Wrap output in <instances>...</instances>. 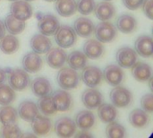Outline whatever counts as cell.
Segmentation results:
<instances>
[{"label": "cell", "mask_w": 153, "mask_h": 138, "mask_svg": "<svg viewBox=\"0 0 153 138\" xmlns=\"http://www.w3.org/2000/svg\"><path fill=\"white\" fill-rule=\"evenodd\" d=\"M30 89L33 94L39 98L52 94L50 82L45 77H36L30 83Z\"/></svg>", "instance_id": "16"}, {"label": "cell", "mask_w": 153, "mask_h": 138, "mask_svg": "<svg viewBox=\"0 0 153 138\" xmlns=\"http://www.w3.org/2000/svg\"><path fill=\"white\" fill-rule=\"evenodd\" d=\"M143 10L144 14L151 20L153 19V0H144L143 3Z\"/></svg>", "instance_id": "40"}, {"label": "cell", "mask_w": 153, "mask_h": 138, "mask_svg": "<svg viewBox=\"0 0 153 138\" xmlns=\"http://www.w3.org/2000/svg\"><path fill=\"white\" fill-rule=\"evenodd\" d=\"M55 40L60 48H69L75 44L77 34L72 27L62 25L59 26L55 32Z\"/></svg>", "instance_id": "2"}, {"label": "cell", "mask_w": 153, "mask_h": 138, "mask_svg": "<svg viewBox=\"0 0 153 138\" xmlns=\"http://www.w3.org/2000/svg\"><path fill=\"white\" fill-rule=\"evenodd\" d=\"M138 54L129 47H123L117 51V62L123 68H131L136 62Z\"/></svg>", "instance_id": "10"}, {"label": "cell", "mask_w": 153, "mask_h": 138, "mask_svg": "<svg viewBox=\"0 0 153 138\" xmlns=\"http://www.w3.org/2000/svg\"><path fill=\"white\" fill-rule=\"evenodd\" d=\"M132 75L138 82H147L152 75V67L143 62H136L132 67Z\"/></svg>", "instance_id": "25"}, {"label": "cell", "mask_w": 153, "mask_h": 138, "mask_svg": "<svg viewBox=\"0 0 153 138\" xmlns=\"http://www.w3.org/2000/svg\"><path fill=\"white\" fill-rule=\"evenodd\" d=\"M17 119L18 113L14 108L9 105H4L0 108V123L2 125L16 123Z\"/></svg>", "instance_id": "33"}, {"label": "cell", "mask_w": 153, "mask_h": 138, "mask_svg": "<svg viewBox=\"0 0 153 138\" xmlns=\"http://www.w3.org/2000/svg\"><path fill=\"white\" fill-rule=\"evenodd\" d=\"M96 40L101 43H108L114 40L117 37V28L108 21H101L94 28Z\"/></svg>", "instance_id": "6"}, {"label": "cell", "mask_w": 153, "mask_h": 138, "mask_svg": "<svg viewBox=\"0 0 153 138\" xmlns=\"http://www.w3.org/2000/svg\"><path fill=\"white\" fill-rule=\"evenodd\" d=\"M94 23L87 17H79L74 22V30L82 38H89L94 31Z\"/></svg>", "instance_id": "20"}, {"label": "cell", "mask_w": 153, "mask_h": 138, "mask_svg": "<svg viewBox=\"0 0 153 138\" xmlns=\"http://www.w3.org/2000/svg\"><path fill=\"white\" fill-rule=\"evenodd\" d=\"M87 57L85 54L79 50L72 51L67 57L66 61L69 67L74 70H82L87 65Z\"/></svg>", "instance_id": "29"}, {"label": "cell", "mask_w": 153, "mask_h": 138, "mask_svg": "<svg viewBox=\"0 0 153 138\" xmlns=\"http://www.w3.org/2000/svg\"><path fill=\"white\" fill-rule=\"evenodd\" d=\"M82 101L86 109L95 110L103 102V96L100 91L90 87L82 92Z\"/></svg>", "instance_id": "14"}, {"label": "cell", "mask_w": 153, "mask_h": 138, "mask_svg": "<svg viewBox=\"0 0 153 138\" xmlns=\"http://www.w3.org/2000/svg\"><path fill=\"white\" fill-rule=\"evenodd\" d=\"M94 13L96 17L100 21H108L116 14V8L112 3L108 1H103L95 5Z\"/></svg>", "instance_id": "23"}, {"label": "cell", "mask_w": 153, "mask_h": 138, "mask_svg": "<svg viewBox=\"0 0 153 138\" xmlns=\"http://www.w3.org/2000/svg\"><path fill=\"white\" fill-rule=\"evenodd\" d=\"M25 1H27V2H30V1H34V0H25Z\"/></svg>", "instance_id": "46"}, {"label": "cell", "mask_w": 153, "mask_h": 138, "mask_svg": "<svg viewBox=\"0 0 153 138\" xmlns=\"http://www.w3.org/2000/svg\"><path fill=\"white\" fill-rule=\"evenodd\" d=\"M98 116L103 123H110L117 117V110L113 104L101 103L98 108Z\"/></svg>", "instance_id": "27"}, {"label": "cell", "mask_w": 153, "mask_h": 138, "mask_svg": "<svg viewBox=\"0 0 153 138\" xmlns=\"http://www.w3.org/2000/svg\"><path fill=\"white\" fill-rule=\"evenodd\" d=\"M45 1H47V2H53V1H56V0H45Z\"/></svg>", "instance_id": "45"}, {"label": "cell", "mask_w": 153, "mask_h": 138, "mask_svg": "<svg viewBox=\"0 0 153 138\" xmlns=\"http://www.w3.org/2000/svg\"><path fill=\"white\" fill-rule=\"evenodd\" d=\"M80 75L76 70L71 67H63L59 70L56 75V81L59 87L63 90L68 91L78 87L80 84Z\"/></svg>", "instance_id": "1"}, {"label": "cell", "mask_w": 153, "mask_h": 138, "mask_svg": "<svg viewBox=\"0 0 153 138\" xmlns=\"http://www.w3.org/2000/svg\"><path fill=\"white\" fill-rule=\"evenodd\" d=\"M124 5L129 10H136L142 6L144 0H122Z\"/></svg>", "instance_id": "41"}, {"label": "cell", "mask_w": 153, "mask_h": 138, "mask_svg": "<svg viewBox=\"0 0 153 138\" xmlns=\"http://www.w3.org/2000/svg\"><path fill=\"white\" fill-rule=\"evenodd\" d=\"M130 124L136 128H143L150 122V116L142 109L134 110L129 115Z\"/></svg>", "instance_id": "28"}, {"label": "cell", "mask_w": 153, "mask_h": 138, "mask_svg": "<svg viewBox=\"0 0 153 138\" xmlns=\"http://www.w3.org/2000/svg\"><path fill=\"white\" fill-rule=\"evenodd\" d=\"M104 80L111 86H117L123 82L125 74L122 68L117 65L108 66L102 72Z\"/></svg>", "instance_id": "13"}, {"label": "cell", "mask_w": 153, "mask_h": 138, "mask_svg": "<svg viewBox=\"0 0 153 138\" xmlns=\"http://www.w3.org/2000/svg\"><path fill=\"white\" fill-rule=\"evenodd\" d=\"M80 79L88 87H97L103 79L102 71L94 66H85L80 75Z\"/></svg>", "instance_id": "7"}, {"label": "cell", "mask_w": 153, "mask_h": 138, "mask_svg": "<svg viewBox=\"0 0 153 138\" xmlns=\"http://www.w3.org/2000/svg\"><path fill=\"white\" fill-rule=\"evenodd\" d=\"M37 106H38L39 110L44 116H52L56 113V110L53 103L51 95H48V96L39 98V100L37 103Z\"/></svg>", "instance_id": "34"}, {"label": "cell", "mask_w": 153, "mask_h": 138, "mask_svg": "<svg viewBox=\"0 0 153 138\" xmlns=\"http://www.w3.org/2000/svg\"><path fill=\"white\" fill-rule=\"evenodd\" d=\"M16 94L10 85L0 84V105H9L14 101Z\"/></svg>", "instance_id": "35"}, {"label": "cell", "mask_w": 153, "mask_h": 138, "mask_svg": "<svg viewBox=\"0 0 153 138\" xmlns=\"http://www.w3.org/2000/svg\"><path fill=\"white\" fill-rule=\"evenodd\" d=\"M51 128V120L44 115L38 114L31 121V128L35 136H46L50 132Z\"/></svg>", "instance_id": "18"}, {"label": "cell", "mask_w": 153, "mask_h": 138, "mask_svg": "<svg viewBox=\"0 0 153 138\" xmlns=\"http://www.w3.org/2000/svg\"><path fill=\"white\" fill-rule=\"evenodd\" d=\"M141 105L143 110L147 113H152L153 111V95L152 93L144 94L141 100Z\"/></svg>", "instance_id": "39"}, {"label": "cell", "mask_w": 153, "mask_h": 138, "mask_svg": "<svg viewBox=\"0 0 153 138\" xmlns=\"http://www.w3.org/2000/svg\"><path fill=\"white\" fill-rule=\"evenodd\" d=\"M116 25L117 30L125 34H130L136 30L137 21L130 14H122L117 18Z\"/></svg>", "instance_id": "24"}, {"label": "cell", "mask_w": 153, "mask_h": 138, "mask_svg": "<svg viewBox=\"0 0 153 138\" xmlns=\"http://www.w3.org/2000/svg\"><path fill=\"white\" fill-rule=\"evenodd\" d=\"M4 23V26H5V30L10 34H13V35L20 34L21 32L23 31V30L25 28L24 21H20V20L16 19L11 13L6 16Z\"/></svg>", "instance_id": "32"}, {"label": "cell", "mask_w": 153, "mask_h": 138, "mask_svg": "<svg viewBox=\"0 0 153 138\" xmlns=\"http://www.w3.org/2000/svg\"><path fill=\"white\" fill-rule=\"evenodd\" d=\"M110 101L116 108H126L133 102L132 92L124 86H115L109 94Z\"/></svg>", "instance_id": "3"}, {"label": "cell", "mask_w": 153, "mask_h": 138, "mask_svg": "<svg viewBox=\"0 0 153 138\" xmlns=\"http://www.w3.org/2000/svg\"><path fill=\"white\" fill-rule=\"evenodd\" d=\"M51 97L56 111L65 112L71 109L73 99L70 93L65 90H57L51 94Z\"/></svg>", "instance_id": "12"}, {"label": "cell", "mask_w": 153, "mask_h": 138, "mask_svg": "<svg viewBox=\"0 0 153 138\" xmlns=\"http://www.w3.org/2000/svg\"><path fill=\"white\" fill-rule=\"evenodd\" d=\"M0 136L2 137H21L22 134L20 128L15 123H12L2 125L0 129Z\"/></svg>", "instance_id": "37"}, {"label": "cell", "mask_w": 153, "mask_h": 138, "mask_svg": "<svg viewBox=\"0 0 153 138\" xmlns=\"http://www.w3.org/2000/svg\"><path fill=\"white\" fill-rule=\"evenodd\" d=\"M19 48V40L13 34L4 35L0 40V49L3 53L11 55L17 51Z\"/></svg>", "instance_id": "31"}, {"label": "cell", "mask_w": 153, "mask_h": 138, "mask_svg": "<svg viewBox=\"0 0 153 138\" xmlns=\"http://www.w3.org/2000/svg\"><path fill=\"white\" fill-rule=\"evenodd\" d=\"M75 122L67 117H62L55 122L54 129L56 134L60 137H74L76 132Z\"/></svg>", "instance_id": "9"}, {"label": "cell", "mask_w": 153, "mask_h": 138, "mask_svg": "<svg viewBox=\"0 0 153 138\" xmlns=\"http://www.w3.org/2000/svg\"><path fill=\"white\" fill-rule=\"evenodd\" d=\"M18 116L24 121L31 122L34 118L39 114V109L37 103L32 101H23L20 103L17 109Z\"/></svg>", "instance_id": "15"}, {"label": "cell", "mask_w": 153, "mask_h": 138, "mask_svg": "<svg viewBox=\"0 0 153 138\" xmlns=\"http://www.w3.org/2000/svg\"><path fill=\"white\" fill-rule=\"evenodd\" d=\"M76 137H91V134L87 132V130H82V132H79L77 134H74Z\"/></svg>", "instance_id": "43"}, {"label": "cell", "mask_w": 153, "mask_h": 138, "mask_svg": "<svg viewBox=\"0 0 153 138\" xmlns=\"http://www.w3.org/2000/svg\"><path fill=\"white\" fill-rule=\"evenodd\" d=\"M66 53L62 48H51L46 53V62L53 69H60L66 61Z\"/></svg>", "instance_id": "11"}, {"label": "cell", "mask_w": 153, "mask_h": 138, "mask_svg": "<svg viewBox=\"0 0 153 138\" xmlns=\"http://www.w3.org/2000/svg\"><path fill=\"white\" fill-rule=\"evenodd\" d=\"M106 135L108 137L121 138L126 137V128L119 123L115 120L108 123V127L106 128Z\"/></svg>", "instance_id": "36"}, {"label": "cell", "mask_w": 153, "mask_h": 138, "mask_svg": "<svg viewBox=\"0 0 153 138\" xmlns=\"http://www.w3.org/2000/svg\"><path fill=\"white\" fill-rule=\"evenodd\" d=\"M95 1L94 0H77L76 8L77 11L82 15H88L91 13L95 8Z\"/></svg>", "instance_id": "38"}, {"label": "cell", "mask_w": 153, "mask_h": 138, "mask_svg": "<svg viewBox=\"0 0 153 138\" xmlns=\"http://www.w3.org/2000/svg\"><path fill=\"white\" fill-rule=\"evenodd\" d=\"M134 50L143 57H151L153 55V40L149 35L140 36L134 43Z\"/></svg>", "instance_id": "19"}, {"label": "cell", "mask_w": 153, "mask_h": 138, "mask_svg": "<svg viewBox=\"0 0 153 138\" xmlns=\"http://www.w3.org/2000/svg\"><path fill=\"white\" fill-rule=\"evenodd\" d=\"M22 64L23 70H25L27 73L35 74L41 69L43 61L39 54L35 52H30L23 57Z\"/></svg>", "instance_id": "17"}, {"label": "cell", "mask_w": 153, "mask_h": 138, "mask_svg": "<svg viewBox=\"0 0 153 138\" xmlns=\"http://www.w3.org/2000/svg\"><path fill=\"white\" fill-rule=\"evenodd\" d=\"M104 1H111V0H104Z\"/></svg>", "instance_id": "48"}, {"label": "cell", "mask_w": 153, "mask_h": 138, "mask_svg": "<svg viewBox=\"0 0 153 138\" xmlns=\"http://www.w3.org/2000/svg\"><path fill=\"white\" fill-rule=\"evenodd\" d=\"M7 79V72L6 69L0 68V84H4Z\"/></svg>", "instance_id": "42"}, {"label": "cell", "mask_w": 153, "mask_h": 138, "mask_svg": "<svg viewBox=\"0 0 153 138\" xmlns=\"http://www.w3.org/2000/svg\"><path fill=\"white\" fill-rule=\"evenodd\" d=\"M83 53L87 58L98 59L104 53V46L96 39H89L83 45Z\"/></svg>", "instance_id": "22"}, {"label": "cell", "mask_w": 153, "mask_h": 138, "mask_svg": "<svg viewBox=\"0 0 153 138\" xmlns=\"http://www.w3.org/2000/svg\"><path fill=\"white\" fill-rule=\"evenodd\" d=\"M8 83L10 87H12L14 91L22 92L29 86L30 79L25 70L16 68L10 70L8 75Z\"/></svg>", "instance_id": "4"}, {"label": "cell", "mask_w": 153, "mask_h": 138, "mask_svg": "<svg viewBox=\"0 0 153 138\" xmlns=\"http://www.w3.org/2000/svg\"><path fill=\"white\" fill-rule=\"evenodd\" d=\"M10 13L16 19L25 22L31 17L33 10L29 2L25 0H16L11 4Z\"/></svg>", "instance_id": "8"}, {"label": "cell", "mask_w": 153, "mask_h": 138, "mask_svg": "<svg viewBox=\"0 0 153 138\" xmlns=\"http://www.w3.org/2000/svg\"><path fill=\"white\" fill-rule=\"evenodd\" d=\"M30 47L33 52L39 55L46 54L52 48V42L47 36L41 33L35 34L30 39Z\"/></svg>", "instance_id": "21"}, {"label": "cell", "mask_w": 153, "mask_h": 138, "mask_svg": "<svg viewBox=\"0 0 153 138\" xmlns=\"http://www.w3.org/2000/svg\"><path fill=\"white\" fill-rule=\"evenodd\" d=\"M5 31H6V30H5L4 23L3 21L0 20V40L5 35Z\"/></svg>", "instance_id": "44"}, {"label": "cell", "mask_w": 153, "mask_h": 138, "mask_svg": "<svg viewBox=\"0 0 153 138\" xmlns=\"http://www.w3.org/2000/svg\"><path fill=\"white\" fill-rule=\"evenodd\" d=\"M60 26L58 19L51 13H39L38 15V28L41 34L45 36L54 35Z\"/></svg>", "instance_id": "5"}, {"label": "cell", "mask_w": 153, "mask_h": 138, "mask_svg": "<svg viewBox=\"0 0 153 138\" xmlns=\"http://www.w3.org/2000/svg\"><path fill=\"white\" fill-rule=\"evenodd\" d=\"M8 1H13H13H16V0H8Z\"/></svg>", "instance_id": "47"}, {"label": "cell", "mask_w": 153, "mask_h": 138, "mask_svg": "<svg viewBox=\"0 0 153 138\" xmlns=\"http://www.w3.org/2000/svg\"><path fill=\"white\" fill-rule=\"evenodd\" d=\"M55 6L57 13L63 17H70L77 11L75 0H56Z\"/></svg>", "instance_id": "30"}, {"label": "cell", "mask_w": 153, "mask_h": 138, "mask_svg": "<svg viewBox=\"0 0 153 138\" xmlns=\"http://www.w3.org/2000/svg\"><path fill=\"white\" fill-rule=\"evenodd\" d=\"M95 124V116L89 110L80 111L75 117V125L81 130H89Z\"/></svg>", "instance_id": "26"}]
</instances>
